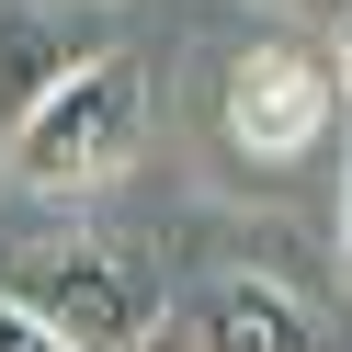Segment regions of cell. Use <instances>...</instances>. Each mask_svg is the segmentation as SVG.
<instances>
[{"label": "cell", "mask_w": 352, "mask_h": 352, "mask_svg": "<svg viewBox=\"0 0 352 352\" xmlns=\"http://www.w3.org/2000/svg\"><path fill=\"white\" fill-rule=\"evenodd\" d=\"M137 137H148V69L102 46L0 137V170L23 193H91V182H114V170L137 160Z\"/></svg>", "instance_id": "obj_1"}, {"label": "cell", "mask_w": 352, "mask_h": 352, "mask_svg": "<svg viewBox=\"0 0 352 352\" xmlns=\"http://www.w3.org/2000/svg\"><path fill=\"white\" fill-rule=\"evenodd\" d=\"M216 125H228V148L250 170H296V160H318L329 125H341V69L307 57V46H284V34H261V46L228 57Z\"/></svg>", "instance_id": "obj_2"}, {"label": "cell", "mask_w": 352, "mask_h": 352, "mask_svg": "<svg viewBox=\"0 0 352 352\" xmlns=\"http://www.w3.org/2000/svg\"><path fill=\"white\" fill-rule=\"evenodd\" d=\"M12 296L57 329L69 352H148V296L114 250H34Z\"/></svg>", "instance_id": "obj_3"}, {"label": "cell", "mask_w": 352, "mask_h": 352, "mask_svg": "<svg viewBox=\"0 0 352 352\" xmlns=\"http://www.w3.org/2000/svg\"><path fill=\"white\" fill-rule=\"evenodd\" d=\"M148 352H329V341H318V318H307L296 284L216 273V284H193V296L148 329Z\"/></svg>", "instance_id": "obj_4"}, {"label": "cell", "mask_w": 352, "mask_h": 352, "mask_svg": "<svg viewBox=\"0 0 352 352\" xmlns=\"http://www.w3.org/2000/svg\"><path fill=\"white\" fill-rule=\"evenodd\" d=\"M80 57H102V46H80L57 0H0V137H12V125L80 69Z\"/></svg>", "instance_id": "obj_5"}, {"label": "cell", "mask_w": 352, "mask_h": 352, "mask_svg": "<svg viewBox=\"0 0 352 352\" xmlns=\"http://www.w3.org/2000/svg\"><path fill=\"white\" fill-rule=\"evenodd\" d=\"M0 352H69V341H57V329L34 318V307L12 296V284H0Z\"/></svg>", "instance_id": "obj_6"}, {"label": "cell", "mask_w": 352, "mask_h": 352, "mask_svg": "<svg viewBox=\"0 0 352 352\" xmlns=\"http://www.w3.org/2000/svg\"><path fill=\"white\" fill-rule=\"evenodd\" d=\"M341 273H352V160H341Z\"/></svg>", "instance_id": "obj_7"}, {"label": "cell", "mask_w": 352, "mask_h": 352, "mask_svg": "<svg viewBox=\"0 0 352 352\" xmlns=\"http://www.w3.org/2000/svg\"><path fill=\"white\" fill-rule=\"evenodd\" d=\"M329 69H341V102H352V12H341V57H329Z\"/></svg>", "instance_id": "obj_8"}]
</instances>
